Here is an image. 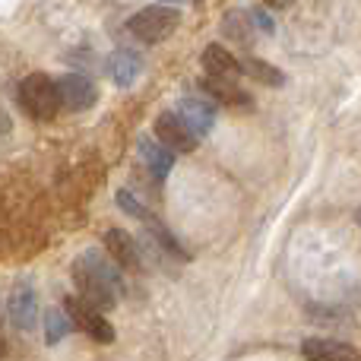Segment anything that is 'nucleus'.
Segmentation results:
<instances>
[{
    "mask_svg": "<svg viewBox=\"0 0 361 361\" xmlns=\"http://www.w3.org/2000/svg\"><path fill=\"white\" fill-rule=\"evenodd\" d=\"M70 276H73V286L80 292V298L102 314L118 307L121 295H124V276L114 267L111 257H105L102 250H92V247L82 250L73 260V267H70Z\"/></svg>",
    "mask_w": 361,
    "mask_h": 361,
    "instance_id": "nucleus-1",
    "label": "nucleus"
},
{
    "mask_svg": "<svg viewBox=\"0 0 361 361\" xmlns=\"http://www.w3.org/2000/svg\"><path fill=\"white\" fill-rule=\"evenodd\" d=\"M19 108L25 111V118L32 121H51L61 111V95H57V80H51L48 73H29L16 89Z\"/></svg>",
    "mask_w": 361,
    "mask_h": 361,
    "instance_id": "nucleus-2",
    "label": "nucleus"
},
{
    "mask_svg": "<svg viewBox=\"0 0 361 361\" xmlns=\"http://www.w3.org/2000/svg\"><path fill=\"white\" fill-rule=\"evenodd\" d=\"M180 25V13L175 6H165V4H152L137 10L130 19H127V32H130L137 42L146 44H159L165 42L169 35H175Z\"/></svg>",
    "mask_w": 361,
    "mask_h": 361,
    "instance_id": "nucleus-3",
    "label": "nucleus"
},
{
    "mask_svg": "<svg viewBox=\"0 0 361 361\" xmlns=\"http://www.w3.org/2000/svg\"><path fill=\"white\" fill-rule=\"evenodd\" d=\"M63 314H67L70 326L86 333L92 343H102V345L114 343V326L108 324V317L102 311H95L92 305H86L80 295H67V298H63Z\"/></svg>",
    "mask_w": 361,
    "mask_h": 361,
    "instance_id": "nucleus-4",
    "label": "nucleus"
},
{
    "mask_svg": "<svg viewBox=\"0 0 361 361\" xmlns=\"http://www.w3.org/2000/svg\"><path fill=\"white\" fill-rule=\"evenodd\" d=\"M105 250L114 260L118 269H127V273H140L143 269V257H140V244L130 231L124 228H108L105 231Z\"/></svg>",
    "mask_w": 361,
    "mask_h": 361,
    "instance_id": "nucleus-5",
    "label": "nucleus"
},
{
    "mask_svg": "<svg viewBox=\"0 0 361 361\" xmlns=\"http://www.w3.org/2000/svg\"><path fill=\"white\" fill-rule=\"evenodd\" d=\"M57 95H61V108L67 111H89L99 99L92 80H86L82 73H63L57 80Z\"/></svg>",
    "mask_w": 361,
    "mask_h": 361,
    "instance_id": "nucleus-6",
    "label": "nucleus"
},
{
    "mask_svg": "<svg viewBox=\"0 0 361 361\" xmlns=\"http://www.w3.org/2000/svg\"><path fill=\"white\" fill-rule=\"evenodd\" d=\"M156 140L171 152H193L200 146V140L187 130V124L175 111H165L156 118Z\"/></svg>",
    "mask_w": 361,
    "mask_h": 361,
    "instance_id": "nucleus-7",
    "label": "nucleus"
},
{
    "mask_svg": "<svg viewBox=\"0 0 361 361\" xmlns=\"http://www.w3.org/2000/svg\"><path fill=\"white\" fill-rule=\"evenodd\" d=\"M175 114L180 121L187 124V130L193 133V137H206V133L212 130V124H216V108H212V102H206V99H200V95H190V99H180L178 102V108H175Z\"/></svg>",
    "mask_w": 361,
    "mask_h": 361,
    "instance_id": "nucleus-8",
    "label": "nucleus"
},
{
    "mask_svg": "<svg viewBox=\"0 0 361 361\" xmlns=\"http://www.w3.org/2000/svg\"><path fill=\"white\" fill-rule=\"evenodd\" d=\"M307 361H361V355L352 349L349 343H339V339H324V336H311L301 345Z\"/></svg>",
    "mask_w": 361,
    "mask_h": 361,
    "instance_id": "nucleus-9",
    "label": "nucleus"
},
{
    "mask_svg": "<svg viewBox=\"0 0 361 361\" xmlns=\"http://www.w3.org/2000/svg\"><path fill=\"white\" fill-rule=\"evenodd\" d=\"M200 89L209 95V102H216V105H225V108H250V105H254V102H250V95L244 92L238 82H231V80L203 76V80H200Z\"/></svg>",
    "mask_w": 361,
    "mask_h": 361,
    "instance_id": "nucleus-10",
    "label": "nucleus"
},
{
    "mask_svg": "<svg viewBox=\"0 0 361 361\" xmlns=\"http://www.w3.org/2000/svg\"><path fill=\"white\" fill-rule=\"evenodd\" d=\"M137 152H140V159H143L146 171H149L156 180L169 178L171 169H175V152L165 149V146L159 143V140H152V137H140Z\"/></svg>",
    "mask_w": 361,
    "mask_h": 361,
    "instance_id": "nucleus-11",
    "label": "nucleus"
},
{
    "mask_svg": "<svg viewBox=\"0 0 361 361\" xmlns=\"http://www.w3.org/2000/svg\"><path fill=\"white\" fill-rule=\"evenodd\" d=\"M203 67H206V76H216V80H231L235 82L238 76H241V61H238L235 54H231L228 48H222V44H209V48L203 51Z\"/></svg>",
    "mask_w": 361,
    "mask_h": 361,
    "instance_id": "nucleus-12",
    "label": "nucleus"
},
{
    "mask_svg": "<svg viewBox=\"0 0 361 361\" xmlns=\"http://www.w3.org/2000/svg\"><path fill=\"white\" fill-rule=\"evenodd\" d=\"M10 320L19 330H32L38 320V301L29 286H16L10 295Z\"/></svg>",
    "mask_w": 361,
    "mask_h": 361,
    "instance_id": "nucleus-13",
    "label": "nucleus"
},
{
    "mask_svg": "<svg viewBox=\"0 0 361 361\" xmlns=\"http://www.w3.org/2000/svg\"><path fill=\"white\" fill-rule=\"evenodd\" d=\"M140 57L133 54V51H114L111 57H108V76H111V82L114 86H121V89H127V86H133V80L140 76Z\"/></svg>",
    "mask_w": 361,
    "mask_h": 361,
    "instance_id": "nucleus-14",
    "label": "nucleus"
},
{
    "mask_svg": "<svg viewBox=\"0 0 361 361\" xmlns=\"http://www.w3.org/2000/svg\"><path fill=\"white\" fill-rule=\"evenodd\" d=\"M241 61V73L244 76H250V80H257V82H263V86H282L286 82V76H282V70L279 67H273V63H267V61H260V57H238Z\"/></svg>",
    "mask_w": 361,
    "mask_h": 361,
    "instance_id": "nucleus-15",
    "label": "nucleus"
},
{
    "mask_svg": "<svg viewBox=\"0 0 361 361\" xmlns=\"http://www.w3.org/2000/svg\"><path fill=\"white\" fill-rule=\"evenodd\" d=\"M222 32L228 42H238L241 48H250V44H254V35H257L247 13H228L222 23Z\"/></svg>",
    "mask_w": 361,
    "mask_h": 361,
    "instance_id": "nucleus-16",
    "label": "nucleus"
},
{
    "mask_svg": "<svg viewBox=\"0 0 361 361\" xmlns=\"http://www.w3.org/2000/svg\"><path fill=\"white\" fill-rule=\"evenodd\" d=\"M143 222H146V228H149V235L156 238V244H159V247L165 250V254L178 257V260H187V257H190V254H187L184 247H180V241H178V238L171 235V231L165 228L162 222H159V216H152V212H149V216H146Z\"/></svg>",
    "mask_w": 361,
    "mask_h": 361,
    "instance_id": "nucleus-17",
    "label": "nucleus"
},
{
    "mask_svg": "<svg viewBox=\"0 0 361 361\" xmlns=\"http://www.w3.org/2000/svg\"><path fill=\"white\" fill-rule=\"evenodd\" d=\"M44 343L48 345H57L63 336H67L73 326H70L67 314H63V307H51V311H44Z\"/></svg>",
    "mask_w": 361,
    "mask_h": 361,
    "instance_id": "nucleus-18",
    "label": "nucleus"
},
{
    "mask_svg": "<svg viewBox=\"0 0 361 361\" xmlns=\"http://www.w3.org/2000/svg\"><path fill=\"white\" fill-rule=\"evenodd\" d=\"M118 206H121V209H124V212H130V216H137L140 222H143V219L149 216V209H146L143 203H137L130 190H118Z\"/></svg>",
    "mask_w": 361,
    "mask_h": 361,
    "instance_id": "nucleus-19",
    "label": "nucleus"
},
{
    "mask_svg": "<svg viewBox=\"0 0 361 361\" xmlns=\"http://www.w3.org/2000/svg\"><path fill=\"white\" fill-rule=\"evenodd\" d=\"M247 16H250V25H254V32H263V35H273L276 23H273V16H269L267 10H260V6H257V10H250Z\"/></svg>",
    "mask_w": 361,
    "mask_h": 361,
    "instance_id": "nucleus-20",
    "label": "nucleus"
},
{
    "mask_svg": "<svg viewBox=\"0 0 361 361\" xmlns=\"http://www.w3.org/2000/svg\"><path fill=\"white\" fill-rule=\"evenodd\" d=\"M263 4H267L269 10H286V6H292L295 0H263Z\"/></svg>",
    "mask_w": 361,
    "mask_h": 361,
    "instance_id": "nucleus-21",
    "label": "nucleus"
},
{
    "mask_svg": "<svg viewBox=\"0 0 361 361\" xmlns=\"http://www.w3.org/2000/svg\"><path fill=\"white\" fill-rule=\"evenodd\" d=\"M4 352H6V339H4V333H0V358H4Z\"/></svg>",
    "mask_w": 361,
    "mask_h": 361,
    "instance_id": "nucleus-22",
    "label": "nucleus"
},
{
    "mask_svg": "<svg viewBox=\"0 0 361 361\" xmlns=\"http://www.w3.org/2000/svg\"><path fill=\"white\" fill-rule=\"evenodd\" d=\"M165 6H171V4H187V0H162Z\"/></svg>",
    "mask_w": 361,
    "mask_h": 361,
    "instance_id": "nucleus-23",
    "label": "nucleus"
},
{
    "mask_svg": "<svg viewBox=\"0 0 361 361\" xmlns=\"http://www.w3.org/2000/svg\"><path fill=\"white\" fill-rule=\"evenodd\" d=\"M358 216H361V212H358Z\"/></svg>",
    "mask_w": 361,
    "mask_h": 361,
    "instance_id": "nucleus-24",
    "label": "nucleus"
}]
</instances>
